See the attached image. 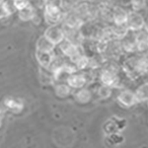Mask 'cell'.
Returning <instances> with one entry per match:
<instances>
[{"label": "cell", "mask_w": 148, "mask_h": 148, "mask_svg": "<svg viewBox=\"0 0 148 148\" xmlns=\"http://www.w3.org/2000/svg\"><path fill=\"white\" fill-rule=\"evenodd\" d=\"M12 15L11 12L9 11V9L7 8L5 2H0V20L8 18L9 16Z\"/></svg>", "instance_id": "cell-23"}, {"label": "cell", "mask_w": 148, "mask_h": 148, "mask_svg": "<svg viewBox=\"0 0 148 148\" xmlns=\"http://www.w3.org/2000/svg\"><path fill=\"white\" fill-rule=\"evenodd\" d=\"M44 36L47 38L51 44L57 47L59 44L65 40V33L62 27L59 25H51L49 26L44 32Z\"/></svg>", "instance_id": "cell-4"}, {"label": "cell", "mask_w": 148, "mask_h": 148, "mask_svg": "<svg viewBox=\"0 0 148 148\" xmlns=\"http://www.w3.org/2000/svg\"><path fill=\"white\" fill-rule=\"evenodd\" d=\"M135 96L137 98L138 103H143L148 101V82L139 85L134 92Z\"/></svg>", "instance_id": "cell-15"}, {"label": "cell", "mask_w": 148, "mask_h": 148, "mask_svg": "<svg viewBox=\"0 0 148 148\" xmlns=\"http://www.w3.org/2000/svg\"><path fill=\"white\" fill-rule=\"evenodd\" d=\"M72 96L78 104L86 105L91 102L93 95L92 92L90 91V89H88L86 87H82L79 88V89L74 90V92H72Z\"/></svg>", "instance_id": "cell-9"}, {"label": "cell", "mask_w": 148, "mask_h": 148, "mask_svg": "<svg viewBox=\"0 0 148 148\" xmlns=\"http://www.w3.org/2000/svg\"><path fill=\"white\" fill-rule=\"evenodd\" d=\"M89 62H90V56H88L87 54L84 53L74 62V64H75L77 71H84L87 68H89Z\"/></svg>", "instance_id": "cell-18"}, {"label": "cell", "mask_w": 148, "mask_h": 148, "mask_svg": "<svg viewBox=\"0 0 148 148\" xmlns=\"http://www.w3.org/2000/svg\"><path fill=\"white\" fill-rule=\"evenodd\" d=\"M46 0L44 5V19L49 26L59 25L63 21L64 12L60 7V0Z\"/></svg>", "instance_id": "cell-1"}, {"label": "cell", "mask_w": 148, "mask_h": 148, "mask_svg": "<svg viewBox=\"0 0 148 148\" xmlns=\"http://www.w3.org/2000/svg\"><path fill=\"white\" fill-rule=\"evenodd\" d=\"M100 81L102 84L110 86L112 88L118 87L119 83H120V78H119V74H116L114 72H111L106 69H103L100 72Z\"/></svg>", "instance_id": "cell-7"}, {"label": "cell", "mask_w": 148, "mask_h": 148, "mask_svg": "<svg viewBox=\"0 0 148 148\" xmlns=\"http://www.w3.org/2000/svg\"><path fill=\"white\" fill-rule=\"evenodd\" d=\"M56 46L51 44L49 40L45 37L44 35L38 39L37 42H36V51H47V52H54L56 49Z\"/></svg>", "instance_id": "cell-13"}, {"label": "cell", "mask_w": 148, "mask_h": 148, "mask_svg": "<svg viewBox=\"0 0 148 148\" xmlns=\"http://www.w3.org/2000/svg\"><path fill=\"white\" fill-rule=\"evenodd\" d=\"M59 51H60L61 56H63L64 57H67L71 62H75L79 57L84 54L85 52L82 51V47L80 45H77L75 42H71L69 40H64L61 44H59L58 46Z\"/></svg>", "instance_id": "cell-2"}, {"label": "cell", "mask_w": 148, "mask_h": 148, "mask_svg": "<svg viewBox=\"0 0 148 148\" xmlns=\"http://www.w3.org/2000/svg\"><path fill=\"white\" fill-rule=\"evenodd\" d=\"M109 47H110V42L100 39L96 40V44H95L94 47H95V51H96L98 54H103L108 51Z\"/></svg>", "instance_id": "cell-21"}, {"label": "cell", "mask_w": 148, "mask_h": 148, "mask_svg": "<svg viewBox=\"0 0 148 148\" xmlns=\"http://www.w3.org/2000/svg\"><path fill=\"white\" fill-rule=\"evenodd\" d=\"M4 116H5V110L2 108V107H0V128L2 126V123H3Z\"/></svg>", "instance_id": "cell-25"}, {"label": "cell", "mask_w": 148, "mask_h": 148, "mask_svg": "<svg viewBox=\"0 0 148 148\" xmlns=\"http://www.w3.org/2000/svg\"><path fill=\"white\" fill-rule=\"evenodd\" d=\"M130 5L132 7L133 11L139 12L140 10L145 8V6H146V0H131Z\"/></svg>", "instance_id": "cell-22"}, {"label": "cell", "mask_w": 148, "mask_h": 148, "mask_svg": "<svg viewBox=\"0 0 148 148\" xmlns=\"http://www.w3.org/2000/svg\"><path fill=\"white\" fill-rule=\"evenodd\" d=\"M121 3L125 6H127V5H130L131 0H121Z\"/></svg>", "instance_id": "cell-26"}, {"label": "cell", "mask_w": 148, "mask_h": 148, "mask_svg": "<svg viewBox=\"0 0 148 148\" xmlns=\"http://www.w3.org/2000/svg\"><path fill=\"white\" fill-rule=\"evenodd\" d=\"M4 1V0H0V2H3Z\"/></svg>", "instance_id": "cell-28"}, {"label": "cell", "mask_w": 148, "mask_h": 148, "mask_svg": "<svg viewBox=\"0 0 148 148\" xmlns=\"http://www.w3.org/2000/svg\"><path fill=\"white\" fill-rule=\"evenodd\" d=\"M13 1V5L15 6V8L18 10L26 8L28 5H30V0H12Z\"/></svg>", "instance_id": "cell-24"}, {"label": "cell", "mask_w": 148, "mask_h": 148, "mask_svg": "<svg viewBox=\"0 0 148 148\" xmlns=\"http://www.w3.org/2000/svg\"><path fill=\"white\" fill-rule=\"evenodd\" d=\"M116 100H118L119 104L123 108H131V107L138 104L137 98L135 96L134 92H132L131 90L121 91L116 97Z\"/></svg>", "instance_id": "cell-6"}, {"label": "cell", "mask_w": 148, "mask_h": 148, "mask_svg": "<svg viewBox=\"0 0 148 148\" xmlns=\"http://www.w3.org/2000/svg\"><path fill=\"white\" fill-rule=\"evenodd\" d=\"M36 12H37L36 7L30 4L26 8L18 10V18L23 22H29V21H32V19L34 18Z\"/></svg>", "instance_id": "cell-14"}, {"label": "cell", "mask_w": 148, "mask_h": 148, "mask_svg": "<svg viewBox=\"0 0 148 148\" xmlns=\"http://www.w3.org/2000/svg\"><path fill=\"white\" fill-rule=\"evenodd\" d=\"M121 47L123 51L125 52H133L136 49V40H135V36L134 39L131 40L126 38V36L123 39H121Z\"/></svg>", "instance_id": "cell-16"}, {"label": "cell", "mask_w": 148, "mask_h": 148, "mask_svg": "<svg viewBox=\"0 0 148 148\" xmlns=\"http://www.w3.org/2000/svg\"><path fill=\"white\" fill-rule=\"evenodd\" d=\"M53 52H47V51H36V59L39 63L40 67L49 69L54 59Z\"/></svg>", "instance_id": "cell-8"}, {"label": "cell", "mask_w": 148, "mask_h": 148, "mask_svg": "<svg viewBox=\"0 0 148 148\" xmlns=\"http://www.w3.org/2000/svg\"><path fill=\"white\" fill-rule=\"evenodd\" d=\"M144 30L146 31V32L148 33V21L147 22H145V26H144Z\"/></svg>", "instance_id": "cell-27"}, {"label": "cell", "mask_w": 148, "mask_h": 148, "mask_svg": "<svg viewBox=\"0 0 148 148\" xmlns=\"http://www.w3.org/2000/svg\"><path fill=\"white\" fill-rule=\"evenodd\" d=\"M72 92L73 89L66 82H56L54 84V94L60 99L69 97L72 94Z\"/></svg>", "instance_id": "cell-12"}, {"label": "cell", "mask_w": 148, "mask_h": 148, "mask_svg": "<svg viewBox=\"0 0 148 148\" xmlns=\"http://www.w3.org/2000/svg\"><path fill=\"white\" fill-rule=\"evenodd\" d=\"M128 18V12L123 7H114L112 14V20L114 25H125Z\"/></svg>", "instance_id": "cell-11"}, {"label": "cell", "mask_w": 148, "mask_h": 148, "mask_svg": "<svg viewBox=\"0 0 148 148\" xmlns=\"http://www.w3.org/2000/svg\"><path fill=\"white\" fill-rule=\"evenodd\" d=\"M125 25L130 32H139V31H142L145 26L144 17L139 12H130Z\"/></svg>", "instance_id": "cell-5"}, {"label": "cell", "mask_w": 148, "mask_h": 148, "mask_svg": "<svg viewBox=\"0 0 148 148\" xmlns=\"http://www.w3.org/2000/svg\"><path fill=\"white\" fill-rule=\"evenodd\" d=\"M4 107L9 110L12 114H20L24 110V103L19 99H15L14 97L8 96L3 101Z\"/></svg>", "instance_id": "cell-10"}, {"label": "cell", "mask_w": 148, "mask_h": 148, "mask_svg": "<svg viewBox=\"0 0 148 148\" xmlns=\"http://www.w3.org/2000/svg\"><path fill=\"white\" fill-rule=\"evenodd\" d=\"M97 94H98V96H99L100 99L108 100L111 98L112 94H113V88L110 87V86L102 84L101 86H99V88H98Z\"/></svg>", "instance_id": "cell-20"}, {"label": "cell", "mask_w": 148, "mask_h": 148, "mask_svg": "<svg viewBox=\"0 0 148 148\" xmlns=\"http://www.w3.org/2000/svg\"><path fill=\"white\" fill-rule=\"evenodd\" d=\"M113 30V34L114 40H121L127 35L128 31L126 25H114V27H112Z\"/></svg>", "instance_id": "cell-17"}, {"label": "cell", "mask_w": 148, "mask_h": 148, "mask_svg": "<svg viewBox=\"0 0 148 148\" xmlns=\"http://www.w3.org/2000/svg\"><path fill=\"white\" fill-rule=\"evenodd\" d=\"M40 68V80L42 84H53L54 80L53 77H52V74L51 72L49 69H46V68Z\"/></svg>", "instance_id": "cell-19"}, {"label": "cell", "mask_w": 148, "mask_h": 148, "mask_svg": "<svg viewBox=\"0 0 148 148\" xmlns=\"http://www.w3.org/2000/svg\"><path fill=\"white\" fill-rule=\"evenodd\" d=\"M146 104H147V107H148V101L146 102Z\"/></svg>", "instance_id": "cell-29"}, {"label": "cell", "mask_w": 148, "mask_h": 148, "mask_svg": "<svg viewBox=\"0 0 148 148\" xmlns=\"http://www.w3.org/2000/svg\"><path fill=\"white\" fill-rule=\"evenodd\" d=\"M65 82L72 88L73 90L79 89V88L85 87L90 82L89 73L84 71H76L74 73L69 74L66 78Z\"/></svg>", "instance_id": "cell-3"}]
</instances>
